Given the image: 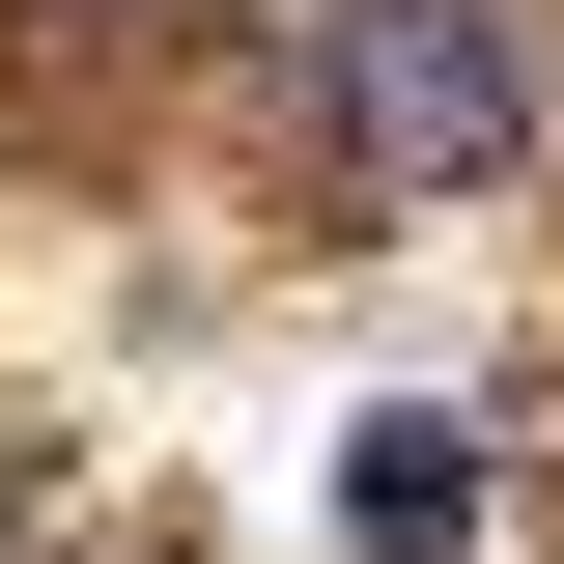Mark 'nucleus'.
<instances>
[{
  "instance_id": "obj_1",
  "label": "nucleus",
  "mask_w": 564,
  "mask_h": 564,
  "mask_svg": "<svg viewBox=\"0 0 564 564\" xmlns=\"http://www.w3.org/2000/svg\"><path fill=\"white\" fill-rule=\"evenodd\" d=\"M339 141H367V198L536 170V29L508 0H339Z\"/></svg>"
},
{
  "instance_id": "obj_2",
  "label": "nucleus",
  "mask_w": 564,
  "mask_h": 564,
  "mask_svg": "<svg viewBox=\"0 0 564 564\" xmlns=\"http://www.w3.org/2000/svg\"><path fill=\"white\" fill-rule=\"evenodd\" d=\"M452 536H480V423H339V564H452Z\"/></svg>"
}]
</instances>
